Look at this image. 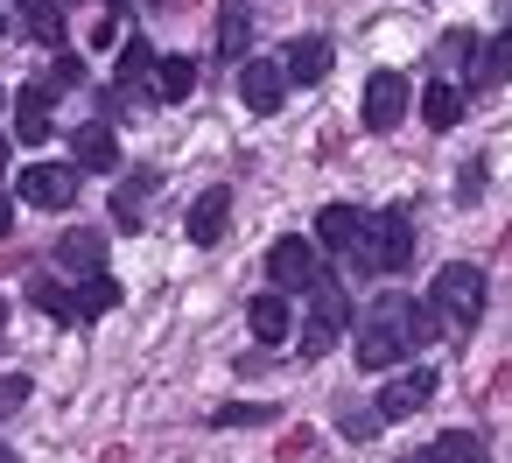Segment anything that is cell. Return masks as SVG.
<instances>
[{"instance_id":"9a60e30c","label":"cell","mask_w":512,"mask_h":463,"mask_svg":"<svg viewBox=\"0 0 512 463\" xmlns=\"http://www.w3.org/2000/svg\"><path fill=\"white\" fill-rule=\"evenodd\" d=\"M71 162H78V169H113V162H120V141H113V127H106V120L78 127V134H71Z\"/></svg>"},{"instance_id":"8d00e7d4","label":"cell","mask_w":512,"mask_h":463,"mask_svg":"<svg viewBox=\"0 0 512 463\" xmlns=\"http://www.w3.org/2000/svg\"><path fill=\"white\" fill-rule=\"evenodd\" d=\"M0 106H8V92H0Z\"/></svg>"},{"instance_id":"5b68a950","label":"cell","mask_w":512,"mask_h":463,"mask_svg":"<svg viewBox=\"0 0 512 463\" xmlns=\"http://www.w3.org/2000/svg\"><path fill=\"white\" fill-rule=\"evenodd\" d=\"M15 190H22V204H36V211H64V204L78 197V176L57 169V162H29V169L15 176Z\"/></svg>"},{"instance_id":"d4e9b609","label":"cell","mask_w":512,"mask_h":463,"mask_svg":"<svg viewBox=\"0 0 512 463\" xmlns=\"http://www.w3.org/2000/svg\"><path fill=\"white\" fill-rule=\"evenodd\" d=\"M36 302H43V309H50L57 323H71V288H57V281H43V288H36Z\"/></svg>"},{"instance_id":"5bb4252c","label":"cell","mask_w":512,"mask_h":463,"mask_svg":"<svg viewBox=\"0 0 512 463\" xmlns=\"http://www.w3.org/2000/svg\"><path fill=\"white\" fill-rule=\"evenodd\" d=\"M323 71H330V43H323V36L288 43V57H281V78H288V85H316Z\"/></svg>"},{"instance_id":"7402d4cb","label":"cell","mask_w":512,"mask_h":463,"mask_svg":"<svg viewBox=\"0 0 512 463\" xmlns=\"http://www.w3.org/2000/svg\"><path fill=\"white\" fill-rule=\"evenodd\" d=\"M22 15H29L36 43H64V8H57V0H22Z\"/></svg>"},{"instance_id":"603a6c76","label":"cell","mask_w":512,"mask_h":463,"mask_svg":"<svg viewBox=\"0 0 512 463\" xmlns=\"http://www.w3.org/2000/svg\"><path fill=\"white\" fill-rule=\"evenodd\" d=\"M113 71H120V85H141V78L155 71V50H148L141 36H127V50H120V64H113Z\"/></svg>"},{"instance_id":"4fadbf2b","label":"cell","mask_w":512,"mask_h":463,"mask_svg":"<svg viewBox=\"0 0 512 463\" xmlns=\"http://www.w3.org/2000/svg\"><path fill=\"white\" fill-rule=\"evenodd\" d=\"M463 99H470V85H456V78H435V85L421 92V120H428L435 134H449V127L463 120Z\"/></svg>"},{"instance_id":"1f68e13d","label":"cell","mask_w":512,"mask_h":463,"mask_svg":"<svg viewBox=\"0 0 512 463\" xmlns=\"http://www.w3.org/2000/svg\"><path fill=\"white\" fill-rule=\"evenodd\" d=\"M0 239H15V197H0Z\"/></svg>"},{"instance_id":"d6a6232c","label":"cell","mask_w":512,"mask_h":463,"mask_svg":"<svg viewBox=\"0 0 512 463\" xmlns=\"http://www.w3.org/2000/svg\"><path fill=\"white\" fill-rule=\"evenodd\" d=\"M0 337H8V295H0Z\"/></svg>"},{"instance_id":"277c9868","label":"cell","mask_w":512,"mask_h":463,"mask_svg":"<svg viewBox=\"0 0 512 463\" xmlns=\"http://www.w3.org/2000/svg\"><path fill=\"white\" fill-rule=\"evenodd\" d=\"M344 316H351L344 288H337V281H309V330H302V358H323V351L337 344Z\"/></svg>"},{"instance_id":"44dd1931","label":"cell","mask_w":512,"mask_h":463,"mask_svg":"<svg viewBox=\"0 0 512 463\" xmlns=\"http://www.w3.org/2000/svg\"><path fill=\"white\" fill-rule=\"evenodd\" d=\"M253 43V22H246V8H239V0H225V8H218V50L239 64V50Z\"/></svg>"},{"instance_id":"ba28073f","label":"cell","mask_w":512,"mask_h":463,"mask_svg":"<svg viewBox=\"0 0 512 463\" xmlns=\"http://www.w3.org/2000/svg\"><path fill=\"white\" fill-rule=\"evenodd\" d=\"M281 92H288V78H281L274 57H246V64H239V99H246V113H281Z\"/></svg>"},{"instance_id":"4316f807","label":"cell","mask_w":512,"mask_h":463,"mask_svg":"<svg viewBox=\"0 0 512 463\" xmlns=\"http://www.w3.org/2000/svg\"><path fill=\"white\" fill-rule=\"evenodd\" d=\"M246 421H267V407H218V428H246Z\"/></svg>"},{"instance_id":"d590c367","label":"cell","mask_w":512,"mask_h":463,"mask_svg":"<svg viewBox=\"0 0 512 463\" xmlns=\"http://www.w3.org/2000/svg\"><path fill=\"white\" fill-rule=\"evenodd\" d=\"M0 463H8V449H0Z\"/></svg>"},{"instance_id":"e0dca14e","label":"cell","mask_w":512,"mask_h":463,"mask_svg":"<svg viewBox=\"0 0 512 463\" xmlns=\"http://www.w3.org/2000/svg\"><path fill=\"white\" fill-rule=\"evenodd\" d=\"M148 78H155V92H162L169 106H183V99L197 92V64H190V57H155Z\"/></svg>"},{"instance_id":"8992f818","label":"cell","mask_w":512,"mask_h":463,"mask_svg":"<svg viewBox=\"0 0 512 463\" xmlns=\"http://www.w3.org/2000/svg\"><path fill=\"white\" fill-rule=\"evenodd\" d=\"M267 281H274V295H288V288H309L316 281V246L309 239H274L267 246Z\"/></svg>"},{"instance_id":"8fae6325","label":"cell","mask_w":512,"mask_h":463,"mask_svg":"<svg viewBox=\"0 0 512 463\" xmlns=\"http://www.w3.org/2000/svg\"><path fill=\"white\" fill-rule=\"evenodd\" d=\"M50 134H57V120H50V92L29 85V92L15 99V141H22V148H43Z\"/></svg>"},{"instance_id":"d6986e66","label":"cell","mask_w":512,"mask_h":463,"mask_svg":"<svg viewBox=\"0 0 512 463\" xmlns=\"http://www.w3.org/2000/svg\"><path fill=\"white\" fill-rule=\"evenodd\" d=\"M421 463H491V456H484V442H477V435L449 428V435H435V442H428V456H421Z\"/></svg>"},{"instance_id":"f546056e","label":"cell","mask_w":512,"mask_h":463,"mask_svg":"<svg viewBox=\"0 0 512 463\" xmlns=\"http://www.w3.org/2000/svg\"><path fill=\"white\" fill-rule=\"evenodd\" d=\"M484 78H491V85L505 78V43H491V50H484Z\"/></svg>"},{"instance_id":"e575fe53","label":"cell","mask_w":512,"mask_h":463,"mask_svg":"<svg viewBox=\"0 0 512 463\" xmlns=\"http://www.w3.org/2000/svg\"><path fill=\"white\" fill-rule=\"evenodd\" d=\"M0 36H8V15H0Z\"/></svg>"},{"instance_id":"cb8c5ba5","label":"cell","mask_w":512,"mask_h":463,"mask_svg":"<svg viewBox=\"0 0 512 463\" xmlns=\"http://www.w3.org/2000/svg\"><path fill=\"white\" fill-rule=\"evenodd\" d=\"M155 183H162V176H134V183H120V190H113V218L134 225V211H141V197H148Z\"/></svg>"},{"instance_id":"30bf717a","label":"cell","mask_w":512,"mask_h":463,"mask_svg":"<svg viewBox=\"0 0 512 463\" xmlns=\"http://www.w3.org/2000/svg\"><path fill=\"white\" fill-rule=\"evenodd\" d=\"M365 225H372V218H365L358 204H330V211L316 218V246H330V253H351V260H358V253H365Z\"/></svg>"},{"instance_id":"ac0fdd59","label":"cell","mask_w":512,"mask_h":463,"mask_svg":"<svg viewBox=\"0 0 512 463\" xmlns=\"http://www.w3.org/2000/svg\"><path fill=\"white\" fill-rule=\"evenodd\" d=\"M57 260H64V267H78V274H99L106 239H99V232H64V239H57Z\"/></svg>"},{"instance_id":"2e32d148","label":"cell","mask_w":512,"mask_h":463,"mask_svg":"<svg viewBox=\"0 0 512 463\" xmlns=\"http://www.w3.org/2000/svg\"><path fill=\"white\" fill-rule=\"evenodd\" d=\"M246 323H253V337H260V344H288V330H295L288 295H253V302H246Z\"/></svg>"},{"instance_id":"6da1fadb","label":"cell","mask_w":512,"mask_h":463,"mask_svg":"<svg viewBox=\"0 0 512 463\" xmlns=\"http://www.w3.org/2000/svg\"><path fill=\"white\" fill-rule=\"evenodd\" d=\"M435 330H442V323H435V309H428V302H400V295H386V302L372 309L365 337H358V365H365V372H386L400 351L428 344Z\"/></svg>"},{"instance_id":"9c48e42d","label":"cell","mask_w":512,"mask_h":463,"mask_svg":"<svg viewBox=\"0 0 512 463\" xmlns=\"http://www.w3.org/2000/svg\"><path fill=\"white\" fill-rule=\"evenodd\" d=\"M428 400H435V372L414 365V372L386 379V393L372 400V414H379V421H400V414H414V407H428Z\"/></svg>"},{"instance_id":"ffe728a7","label":"cell","mask_w":512,"mask_h":463,"mask_svg":"<svg viewBox=\"0 0 512 463\" xmlns=\"http://www.w3.org/2000/svg\"><path fill=\"white\" fill-rule=\"evenodd\" d=\"M120 302V281H106V274H85V288H71V316H106Z\"/></svg>"},{"instance_id":"7a4b0ae2","label":"cell","mask_w":512,"mask_h":463,"mask_svg":"<svg viewBox=\"0 0 512 463\" xmlns=\"http://www.w3.org/2000/svg\"><path fill=\"white\" fill-rule=\"evenodd\" d=\"M428 309H435V323L442 330H470L477 316H484V274L470 267V260H456V267H442L435 274V295H428Z\"/></svg>"},{"instance_id":"7c38bea8","label":"cell","mask_w":512,"mask_h":463,"mask_svg":"<svg viewBox=\"0 0 512 463\" xmlns=\"http://www.w3.org/2000/svg\"><path fill=\"white\" fill-rule=\"evenodd\" d=\"M225 225H232V190L218 183V190H204V197L190 204V239H197V246H218Z\"/></svg>"},{"instance_id":"52a82bcc","label":"cell","mask_w":512,"mask_h":463,"mask_svg":"<svg viewBox=\"0 0 512 463\" xmlns=\"http://www.w3.org/2000/svg\"><path fill=\"white\" fill-rule=\"evenodd\" d=\"M400 120H407V78L400 71H372V85H365V127L393 134Z\"/></svg>"},{"instance_id":"83f0119b","label":"cell","mask_w":512,"mask_h":463,"mask_svg":"<svg viewBox=\"0 0 512 463\" xmlns=\"http://www.w3.org/2000/svg\"><path fill=\"white\" fill-rule=\"evenodd\" d=\"M442 57H449V64H456V57L470 64V57H477V36H442Z\"/></svg>"},{"instance_id":"484cf974","label":"cell","mask_w":512,"mask_h":463,"mask_svg":"<svg viewBox=\"0 0 512 463\" xmlns=\"http://www.w3.org/2000/svg\"><path fill=\"white\" fill-rule=\"evenodd\" d=\"M29 393H36V386H29L22 372H8V379H0V414H15V407H22Z\"/></svg>"},{"instance_id":"f1b7e54d","label":"cell","mask_w":512,"mask_h":463,"mask_svg":"<svg viewBox=\"0 0 512 463\" xmlns=\"http://www.w3.org/2000/svg\"><path fill=\"white\" fill-rule=\"evenodd\" d=\"M372 428H379V414H344V435H351V442H365Z\"/></svg>"},{"instance_id":"836d02e7","label":"cell","mask_w":512,"mask_h":463,"mask_svg":"<svg viewBox=\"0 0 512 463\" xmlns=\"http://www.w3.org/2000/svg\"><path fill=\"white\" fill-rule=\"evenodd\" d=\"M0 162H8V141H0Z\"/></svg>"},{"instance_id":"3957f363","label":"cell","mask_w":512,"mask_h":463,"mask_svg":"<svg viewBox=\"0 0 512 463\" xmlns=\"http://www.w3.org/2000/svg\"><path fill=\"white\" fill-rule=\"evenodd\" d=\"M407 253H414V218H407V204H393L386 218L365 225V253H358V267H372V274H400Z\"/></svg>"},{"instance_id":"4dcf8cb0","label":"cell","mask_w":512,"mask_h":463,"mask_svg":"<svg viewBox=\"0 0 512 463\" xmlns=\"http://www.w3.org/2000/svg\"><path fill=\"white\" fill-rule=\"evenodd\" d=\"M50 78H57V85H78V78H85V64H78V57H57V71H50Z\"/></svg>"}]
</instances>
